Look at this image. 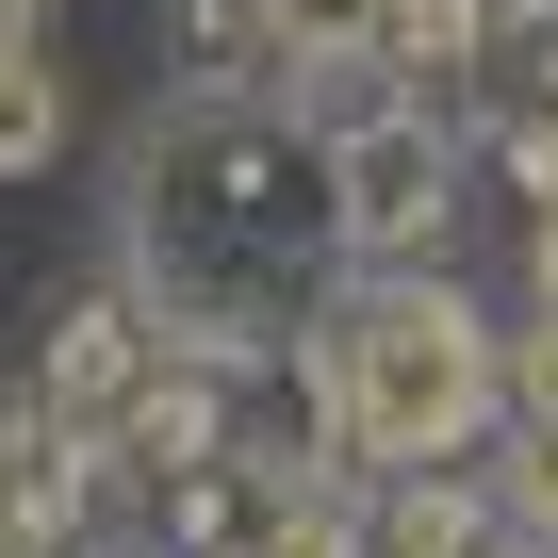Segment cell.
I'll list each match as a JSON object with an SVG mask.
<instances>
[{
    "label": "cell",
    "instance_id": "cell-1",
    "mask_svg": "<svg viewBox=\"0 0 558 558\" xmlns=\"http://www.w3.org/2000/svg\"><path fill=\"white\" fill-rule=\"evenodd\" d=\"M345 246V197H329V132L263 83H181L132 116V181H116V263L165 345L197 362H263L296 345V296L313 263Z\"/></svg>",
    "mask_w": 558,
    "mask_h": 558
},
{
    "label": "cell",
    "instance_id": "cell-2",
    "mask_svg": "<svg viewBox=\"0 0 558 558\" xmlns=\"http://www.w3.org/2000/svg\"><path fill=\"white\" fill-rule=\"evenodd\" d=\"M296 378H313V427H329L345 460H378V476L476 460V444L509 427V329L460 296L444 263H378L362 296L296 345Z\"/></svg>",
    "mask_w": 558,
    "mask_h": 558
},
{
    "label": "cell",
    "instance_id": "cell-3",
    "mask_svg": "<svg viewBox=\"0 0 558 558\" xmlns=\"http://www.w3.org/2000/svg\"><path fill=\"white\" fill-rule=\"evenodd\" d=\"M329 197H345V263H444L460 230V148L427 132V99L329 132Z\"/></svg>",
    "mask_w": 558,
    "mask_h": 558
},
{
    "label": "cell",
    "instance_id": "cell-4",
    "mask_svg": "<svg viewBox=\"0 0 558 558\" xmlns=\"http://www.w3.org/2000/svg\"><path fill=\"white\" fill-rule=\"evenodd\" d=\"M148 362H165V329H148V296L116 279V296H83V313L50 329V362H34V411H50V427H83V444H116V411L148 395Z\"/></svg>",
    "mask_w": 558,
    "mask_h": 558
},
{
    "label": "cell",
    "instance_id": "cell-5",
    "mask_svg": "<svg viewBox=\"0 0 558 558\" xmlns=\"http://www.w3.org/2000/svg\"><path fill=\"white\" fill-rule=\"evenodd\" d=\"M509 525H493V493L460 476V460H411V476H378V509H362V558H493Z\"/></svg>",
    "mask_w": 558,
    "mask_h": 558
},
{
    "label": "cell",
    "instance_id": "cell-6",
    "mask_svg": "<svg viewBox=\"0 0 558 558\" xmlns=\"http://www.w3.org/2000/svg\"><path fill=\"white\" fill-rule=\"evenodd\" d=\"M66 132H83V116H66V66H50L34 34H17V50H0V181L66 165Z\"/></svg>",
    "mask_w": 558,
    "mask_h": 558
},
{
    "label": "cell",
    "instance_id": "cell-7",
    "mask_svg": "<svg viewBox=\"0 0 558 558\" xmlns=\"http://www.w3.org/2000/svg\"><path fill=\"white\" fill-rule=\"evenodd\" d=\"M509 427H558V313L509 329Z\"/></svg>",
    "mask_w": 558,
    "mask_h": 558
},
{
    "label": "cell",
    "instance_id": "cell-8",
    "mask_svg": "<svg viewBox=\"0 0 558 558\" xmlns=\"http://www.w3.org/2000/svg\"><path fill=\"white\" fill-rule=\"evenodd\" d=\"M525 296L558 313V197H542V230H525Z\"/></svg>",
    "mask_w": 558,
    "mask_h": 558
},
{
    "label": "cell",
    "instance_id": "cell-9",
    "mask_svg": "<svg viewBox=\"0 0 558 558\" xmlns=\"http://www.w3.org/2000/svg\"><path fill=\"white\" fill-rule=\"evenodd\" d=\"M34 17H50V0H0V50H17V34H34Z\"/></svg>",
    "mask_w": 558,
    "mask_h": 558
},
{
    "label": "cell",
    "instance_id": "cell-10",
    "mask_svg": "<svg viewBox=\"0 0 558 558\" xmlns=\"http://www.w3.org/2000/svg\"><path fill=\"white\" fill-rule=\"evenodd\" d=\"M509 17H542V0H509Z\"/></svg>",
    "mask_w": 558,
    "mask_h": 558
}]
</instances>
